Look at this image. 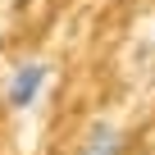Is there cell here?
Masks as SVG:
<instances>
[{
  "mask_svg": "<svg viewBox=\"0 0 155 155\" xmlns=\"http://www.w3.org/2000/svg\"><path fill=\"white\" fill-rule=\"evenodd\" d=\"M46 82H50V64H46V59H23V64H14L9 82H5V105L18 110V114H28V110L41 101Z\"/></svg>",
  "mask_w": 155,
  "mask_h": 155,
  "instance_id": "cell-1",
  "label": "cell"
},
{
  "mask_svg": "<svg viewBox=\"0 0 155 155\" xmlns=\"http://www.w3.org/2000/svg\"><path fill=\"white\" fill-rule=\"evenodd\" d=\"M82 155H123V132L114 123H91L87 141H82Z\"/></svg>",
  "mask_w": 155,
  "mask_h": 155,
  "instance_id": "cell-2",
  "label": "cell"
}]
</instances>
